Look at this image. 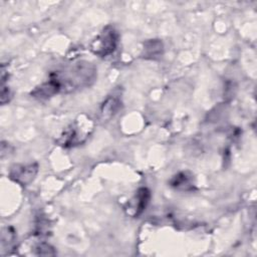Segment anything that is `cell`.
Segmentation results:
<instances>
[{
  "mask_svg": "<svg viewBox=\"0 0 257 257\" xmlns=\"http://www.w3.org/2000/svg\"><path fill=\"white\" fill-rule=\"evenodd\" d=\"M118 34L111 26H106L100 34L91 42L90 49L91 51L100 56L104 57L111 54L117 45Z\"/></svg>",
  "mask_w": 257,
  "mask_h": 257,
  "instance_id": "6da1fadb",
  "label": "cell"
},
{
  "mask_svg": "<svg viewBox=\"0 0 257 257\" xmlns=\"http://www.w3.org/2000/svg\"><path fill=\"white\" fill-rule=\"evenodd\" d=\"M37 171L38 167L36 164L15 165L10 171V178L16 183L26 186L34 180Z\"/></svg>",
  "mask_w": 257,
  "mask_h": 257,
  "instance_id": "7a4b0ae2",
  "label": "cell"
},
{
  "mask_svg": "<svg viewBox=\"0 0 257 257\" xmlns=\"http://www.w3.org/2000/svg\"><path fill=\"white\" fill-rule=\"evenodd\" d=\"M151 198L150 191L147 188H141L138 190L136 196L130 203H127V207L125 208L128 215L133 217H138L143 211L146 209L149 204Z\"/></svg>",
  "mask_w": 257,
  "mask_h": 257,
  "instance_id": "3957f363",
  "label": "cell"
},
{
  "mask_svg": "<svg viewBox=\"0 0 257 257\" xmlns=\"http://www.w3.org/2000/svg\"><path fill=\"white\" fill-rule=\"evenodd\" d=\"M171 186L178 190L183 191H189L193 189V182H192V176L188 175V173L182 172L178 175H176L171 180Z\"/></svg>",
  "mask_w": 257,
  "mask_h": 257,
  "instance_id": "277c9868",
  "label": "cell"
},
{
  "mask_svg": "<svg viewBox=\"0 0 257 257\" xmlns=\"http://www.w3.org/2000/svg\"><path fill=\"white\" fill-rule=\"evenodd\" d=\"M163 53V44L159 40H149L145 43L144 54L146 58H157Z\"/></svg>",
  "mask_w": 257,
  "mask_h": 257,
  "instance_id": "5b68a950",
  "label": "cell"
},
{
  "mask_svg": "<svg viewBox=\"0 0 257 257\" xmlns=\"http://www.w3.org/2000/svg\"><path fill=\"white\" fill-rule=\"evenodd\" d=\"M118 108H119V101L115 98H108L102 105L101 113L103 115L111 116L118 110Z\"/></svg>",
  "mask_w": 257,
  "mask_h": 257,
  "instance_id": "8992f818",
  "label": "cell"
},
{
  "mask_svg": "<svg viewBox=\"0 0 257 257\" xmlns=\"http://www.w3.org/2000/svg\"><path fill=\"white\" fill-rule=\"evenodd\" d=\"M36 250L38 251L37 254H39V255H53L54 254L53 249L48 244H45V243L38 245Z\"/></svg>",
  "mask_w": 257,
  "mask_h": 257,
  "instance_id": "52a82bcc",
  "label": "cell"
}]
</instances>
